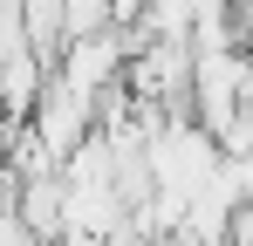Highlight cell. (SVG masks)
<instances>
[{
    "mask_svg": "<svg viewBox=\"0 0 253 246\" xmlns=\"http://www.w3.org/2000/svg\"><path fill=\"white\" fill-rule=\"evenodd\" d=\"M0 246H48V240L21 219V212H0Z\"/></svg>",
    "mask_w": 253,
    "mask_h": 246,
    "instance_id": "cell-1",
    "label": "cell"
},
{
    "mask_svg": "<svg viewBox=\"0 0 253 246\" xmlns=\"http://www.w3.org/2000/svg\"><path fill=\"white\" fill-rule=\"evenodd\" d=\"M151 246H199V240H192L185 226H171V233H158V240H151Z\"/></svg>",
    "mask_w": 253,
    "mask_h": 246,
    "instance_id": "cell-3",
    "label": "cell"
},
{
    "mask_svg": "<svg viewBox=\"0 0 253 246\" xmlns=\"http://www.w3.org/2000/svg\"><path fill=\"white\" fill-rule=\"evenodd\" d=\"M48 246H117L110 233H62V240H48Z\"/></svg>",
    "mask_w": 253,
    "mask_h": 246,
    "instance_id": "cell-2",
    "label": "cell"
}]
</instances>
